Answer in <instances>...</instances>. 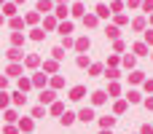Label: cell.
I'll return each mask as SVG.
<instances>
[{"mask_svg":"<svg viewBox=\"0 0 153 134\" xmlns=\"http://www.w3.org/2000/svg\"><path fill=\"white\" fill-rule=\"evenodd\" d=\"M110 11H108V5H97V16H108Z\"/></svg>","mask_w":153,"mask_h":134,"instance_id":"cell-34","label":"cell"},{"mask_svg":"<svg viewBox=\"0 0 153 134\" xmlns=\"http://www.w3.org/2000/svg\"><path fill=\"white\" fill-rule=\"evenodd\" d=\"M91 102H94V105H102V102H108V94H105V91H94V94H91Z\"/></svg>","mask_w":153,"mask_h":134,"instance_id":"cell-9","label":"cell"},{"mask_svg":"<svg viewBox=\"0 0 153 134\" xmlns=\"http://www.w3.org/2000/svg\"><path fill=\"white\" fill-rule=\"evenodd\" d=\"M43 35H46V32H43V30H32V40H40V38H43Z\"/></svg>","mask_w":153,"mask_h":134,"instance_id":"cell-38","label":"cell"},{"mask_svg":"<svg viewBox=\"0 0 153 134\" xmlns=\"http://www.w3.org/2000/svg\"><path fill=\"white\" fill-rule=\"evenodd\" d=\"M73 46H75V51H81V54H83V51H89V38H81V40H75Z\"/></svg>","mask_w":153,"mask_h":134,"instance_id":"cell-7","label":"cell"},{"mask_svg":"<svg viewBox=\"0 0 153 134\" xmlns=\"http://www.w3.org/2000/svg\"><path fill=\"white\" fill-rule=\"evenodd\" d=\"M11 43H13V48H16V46H22V43H24V35H19V32H13V38H11Z\"/></svg>","mask_w":153,"mask_h":134,"instance_id":"cell-20","label":"cell"},{"mask_svg":"<svg viewBox=\"0 0 153 134\" xmlns=\"http://www.w3.org/2000/svg\"><path fill=\"white\" fill-rule=\"evenodd\" d=\"M51 54H54V62H59V59H65V48H62V46H56V48H54Z\"/></svg>","mask_w":153,"mask_h":134,"instance_id":"cell-16","label":"cell"},{"mask_svg":"<svg viewBox=\"0 0 153 134\" xmlns=\"http://www.w3.org/2000/svg\"><path fill=\"white\" fill-rule=\"evenodd\" d=\"M59 121H62V126H73V121H75V115H73V113H67V110H65V113H62V115H59Z\"/></svg>","mask_w":153,"mask_h":134,"instance_id":"cell-10","label":"cell"},{"mask_svg":"<svg viewBox=\"0 0 153 134\" xmlns=\"http://www.w3.org/2000/svg\"><path fill=\"white\" fill-rule=\"evenodd\" d=\"M145 51H148V46H145V43H137V46H134V54H140V56H143Z\"/></svg>","mask_w":153,"mask_h":134,"instance_id":"cell-29","label":"cell"},{"mask_svg":"<svg viewBox=\"0 0 153 134\" xmlns=\"http://www.w3.org/2000/svg\"><path fill=\"white\" fill-rule=\"evenodd\" d=\"M48 8H51V3H48V0H40V3H38V11H43V13H48Z\"/></svg>","mask_w":153,"mask_h":134,"instance_id":"cell-25","label":"cell"},{"mask_svg":"<svg viewBox=\"0 0 153 134\" xmlns=\"http://www.w3.org/2000/svg\"><path fill=\"white\" fill-rule=\"evenodd\" d=\"M124 110H126V99H118V102H116V115H121Z\"/></svg>","mask_w":153,"mask_h":134,"instance_id":"cell-24","label":"cell"},{"mask_svg":"<svg viewBox=\"0 0 153 134\" xmlns=\"http://www.w3.org/2000/svg\"><path fill=\"white\" fill-rule=\"evenodd\" d=\"M145 27V19H134V30H143Z\"/></svg>","mask_w":153,"mask_h":134,"instance_id":"cell-42","label":"cell"},{"mask_svg":"<svg viewBox=\"0 0 153 134\" xmlns=\"http://www.w3.org/2000/svg\"><path fill=\"white\" fill-rule=\"evenodd\" d=\"M145 46H153V30L145 32Z\"/></svg>","mask_w":153,"mask_h":134,"instance_id":"cell-36","label":"cell"},{"mask_svg":"<svg viewBox=\"0 0 153 134\" xmlns=\"http://www.w3.org/2000/svg\"><path fill=\"white\" fill-rule=\"evenodd\" d=\"M145 107H148V110H153V97H148V99H145Z\"/></svg>","mask_w":153,"mask_h":134,"instance_id":"cell-50","label":"cell"},{"mask_svg":"<svg viewBox=\"0 0 153 134\" xmlns=\"http://www.w3.org/2000/svg\"><path fill=\"white\" fill-rule=\"evenodd\" d=\"M145 83V91H153V78H148V81H143Z\"/></svg>","mask_w":153,"mask_h":134,"instance_id":"cell-45","label":"cell"},{"mask_svg":"<svg viewBox=\"0 0 153 134\" xmlns=\"http://www.w3.org/2000/svg\"><path fill=\"white\" fill-rule=\"evenodd\" d=\"M83 21H86V27H94V24H97V16H86V13H83Z\"/></svg>","mask_w":153,"mask_h":134,"instance_id":"cell-28","label":"cell"},{"mask_svg":"<svg viewBox=\"0 0 153 134\" xmlns=\"http://www.w3.org/2000/svg\"><path fill=\"white\" fill-rule=\"evenodd\" d=\"M11 27H13V30H19V27H24V21H22V19H16V16H13V19H11Z\"/></svg>","mask_w":153,"mask_h":134,"instance_id":"cell-35","label":"cell"},{"mask_svg":"<svg viewBox=\"0 0 153 134\" xmlns=\"http://www.w3.org/2000/svg\"><path fill=\"white\" fill-rule=\"evenodd\" d=\"M32 126H35L32 118H22V121H19V129H22V132H32Z\"/></svg>","mask_w":153,"mask_h":134,"instance_id":"cell-11","label":"cell"},{"mask_svg":"<svg viewBox=\"0 0 153 134\" xmlns=\"http://www.w3.org/2000/svg\"><path fill=\"white\" fill-rule=\"evenodd\" d=\"M5 56H8L11 62H19V59H22V51H19V48H8V54H5Z\"/></svg>","mask_w":153,"mask_h":134,"instance_id":"cell-13","label":"cell"},{"mask_svg":"<svg viewBox=\"0 0 153 134\" xmlns=\"http://www.w3.org/2000/svg\"><path fill=\"white\" fill-rule=\"evenodd\" d=\"M51 113H54V115H62V113H65V105H62V102H54V105H51Z\"/></svg>","mask_w":153,"mask_h":134,"instance_id":"cell-18","label":"cell"},{"mask_svg":"<svg viewBox=\"0 0 153 134\" xmlns=\"http://www.w3.org/2000/svg\"><path fill=\"white\" fill-rule=\"evenodd\" d=\"M56 27H59V32H62V38L73 32V24H70V21H62V24H56Z\"/></svg>","mask_w":153,"mask_h":134,"instance_id":"cell-12","label":"cell"},{"mask_svg":"<svg viewBox=\"0 0 153 134\" xmlns=\"http://www.w3.org/2000/svg\"><path fill=\"white\" fill-rule=\"evenodd\" d=\"M140 134H153V126H151V124H148V126H143V129H140Z\"/></svg>","mask_w":153,"mask_h":134,"instance_id":"cell-46","label":"cell"},{"mask_svg":"<svg viewBox=\"0 0 153 134\" xmlns=\"http://www.w3.org/2000/svg\"><path fill=\"white\" fill-rule=\"evenodd\" d=\"M126 97H129V102H140V99H143V97H140V91H129Z\"/></svg>","mask_w":153,"mask_h":134,"instance_id":"cell-31","label":"cell"},{"mask_svg":"<svg viewBox=\"0 0 153 134\" xmlns=\"http://www.w3.org/2000/svg\"><path fill=\"white\" fill-rule=\"evenodd\" d=\"M8 75H13V78L19 75V78H22V64H19V62H11V64H8Z\"/></svg>","mask_w":153,"mask_h":134,"instance_id":"cell-8","label":"cell"},{"mask_svg":"<svg viewBox=\"0 0 153 134\" xmlns=\"http://www.w3.org/2000/svg\"><path fill=\"white\" fill-rule=\"evenodd\" d=\"M78 118H81L83 124H89V121H94V110H91V107H83V110L78 113Z\"/></svg>","mask_w":153,"mask_h":134,"instance_id":"cell-4","label":"cell"},{"mask_svg":"<svg viewBox=\"0 0 153 134\" xmlns=\"http://www.w3.org/2000/svg\"><path fill=\"white\" fill-rule=\"evenodd\" d=\"M143 8H145V11H153V0H145V3H143Z\"/></svg>","mask_w":153,"mask_h":134,"instance_id":"cell-47","label":"cell"},{"mask_svg":"<svg viewBox=\"0 0 153 134\" xmlns=\"http://www.w3.org/2000/svg\"><path fill=\"white\" fill-rule=\"evenodd\" d=\"M129 81H132V83H143L145 78H143V73H137V70H134V73L129 75Z\"/></svg>","mask_w":153,"mask_h":134,"instance_id":"cell-22","label":"cell"},{"mask_svg":"<svg viewBox=\"0 0 153 134\" xmlns=\"http://www.w3.org/2000/svg\"><path fill=\"white\" fill-rule=\"evenodd\" d=\"M24 64H27V67H38V64H40V59H38V56H27V59H24Z\"/></svg>","mask_w":153,"mask_h":134,"instance_id":"cell-21","label":"cell"},{"mask_svg":"<svg viewBox=\"0 0 153 134\" xmlns=\"http://www.w3.org/2000/svg\"><path fill=\"white\" fill-rule=\"evenodd\" d=\"M3 13H8V16H13V13H16V8H13V5H5V8H3Z\"/></svg>","mask_w":153,"mask_h":134,"instance_id":"cell-40","label":"cell"},{"mask_svg":"<svg viewBox=\"0 0 153 134\" xmlns=\"http://www.w3.org/2000/svg\"><path fill=\"white\" fill-rule=\"evenodd\" d=\"M3 107H8V94H5V91H0V110H3Z\"/></svg>","mask_w":153,"mask_h":134,"instance_id":"cell-32","label":"cell"},{"mask_svg":"<svg viewBox=\"0 0 153 134\" xmlns=\"http://www.w3.org/2000/svg\"><path fill=\"white\" fill-rule=\"evenodd\" d=\"M100 134H113V132H110V129H102V132H100Z\"/></svg>","mask_w":153,"mask_h":134,"instance_id":"cell-51","label":"cell"},{"mask_svg":"<svg viewBox=\"0 0 153 134\" xmlns=\"http://www.w3.org/2000/svg\"><path fill=\"white\" fill-rule=\"evenodd\" d=\"M100 126H102V129H113V126H116V115H105V118H100Z\"/></svg>","mask_w":153,"mask_h":134,"instance_id":"cell-6","label":"cell"},{"mask_svg":"<svg viewBox=\"0 0 153 134\" xmlns=\"http://www.w3.org/2000/svg\"><path fill=\"white\" fill-rule=\"evenodd\" d=\"M46 27H48V30H54V27H56V19H54V16H48V19H46Z\"/></svg>","mask_w":153,"mask_h":134,"instance_id":"cell-37","label":"cell"},{"mask_svg":"<svg viewBox=\"0 0 153 134\" xmlns=\"http://www.w3.org/2000/svg\"><path fill=\"white\" fill-rule=\"evenodd\" d=\"M11 102H13V105H22V107H24V105H27V97H24L22 91H13V94H11Z\"/></svg>","mask_w":153,"mask_h":134,"instance_id":"cell-5","label":"cell"},{"mask_svg":"<svg viewBox=\"0 0 153 134\" xmlns=\"http://www.w3.org/2000/svg\"><path fill=\"white\" fill-rule=\"evenodd\" d=\"M108 78H110V81H118V78H121V73H118V70H113V67H110V70H108Z\"/></svg>","mask_w":153,"mask_h":134,"instance_id":"cell-30","label":"cell"},{"mask_svg":"<svg viewBox=\"0 0 153 134\" xmlns=\"http://www.w3.org/2000/svg\"><path fill=\"white\" fill-rule=\"evenodd\" d=\"M67 13V5H56V16H65Z\"/></svg>","mask_w":153,"mask_h":134,"instance_id":"cell-41","label":"cell"},{"mask_svg":"<svg viewBox=\"0 0 153 134\" xmlns=\"http://www.w3.org/2000/svg\"><path fill=\"white\" fill-rule=\"evenodd\" d=\"M5 86H8V78H3V75H0V91H3Z\"/></svg>","mask_w":153,"mask_h":134,"instance_id":"cell-48","label":"cell"},{"mask_svg":"<svg viewBox=\"0 0 153 134\" xmlns=\"http://www.w3.org/2000/svg\"><path fill=\"white\" fill-rule=\"evenodd\" d=\"M3 118H5L8 124H13V121H16V110H5V115H3Z\"/></svg>","mask_w":153,"mask_h":134,"instance_id":"cell-27","label":"cell"},{"mask_svg":"<svg viewBox=\"0 0 153 134\" xmlns=\"http://www.w3.org/2000/svg\"><path fill=\"white\" fill-rule=\"evenodd\" d=\"M56 67H59V64H56L54 59H48V62H43V70H46V73H56Z\"/></svg>","mask_w":153,"mask_h":134,"instance_id":"cell-15","label":"cell"},{"mask_svg":"<svg viewBox=\"0 0 153 134\" xmlns=\"http://www.w3.org/2000/svg\"><path fill=\"white\" fill-rule=\"evenodd\" d=\"M56 102V94L48 89V91H40V105H54Z\"/></svg>","mask_w":153,"mask_h":134,"instance_id":"cell-1","label":"cell"},{"mask_svg":"<svg viewBox=\"0 0 153 134\" xmlns=\"http://www.w3.org/2000/svg\"><path fill=\"white\" fill-rule=\"evenodd\" d=\"M43 115H46V107H43V105L32 107V118H43Z\"/></svg>","mask_w":153,"mask_h":134,"instance_id":"cell-19","label":"cell"},{"mask_svg":"<svg viewBox=\"0 0 153 134\" xmlns=\"http://www.w3.org/2000/svg\"><path fill=\"white\" fill-rule=\"evenodd\" d=\"M27 89H32V81H30V78H19V91L24 94Z\"/></svg>","mask_w":153,"mask_h":134,"instance_id":"cell-14","label":"cell"},{"mask_svg":"<svg viewBox=\"0 0 153 134\" xmlns=\"http://www.w3.org/2000/svg\"><path fill=\"white\" fill-rule=\"evenodd\" d=\"M5 134H16V126H11V124H8V126H5Z\"/></svg>","mask_w":153,"mask_h":134,"instance_id":"cell-49","label":"cell"},{"mask_svg":"<svg viewBox=\"0 0 153 134\" xmlns=\"http://www.w3.org/2000/svg\"><path fill=\"white\" fill-rule=\"evenodd\" d=\"M102 73V64H91V75H100Z\"/></svg>","mask_w":153,"mask_h":134,"instance_id":"cell-44","label":"cell"},{"mask_svg":"<svg viewBox=\"0 0 153 134\" xmlns=\"http://www.w3.org/2000/svg\"><path fill=\"white\" fill-rule=\"evenodd\" d=\"M124 64H126V67L132 70V67H134V56H124Z\"/></svg>","mask_w":153,"mask_h":134,"instance_id":"cell-39","label":"cell"},{"mask_svg":"<svg viewBox=\"0 0 153 134\" xmlns=\"http://www.w3.org/2000/svg\"><path fill=\"white\" fill-rule=\"evenodd\" d=\"M73 13H75V16H83V5L75 3V5H73Z\"/></svg>","mask_w":153,"mask_h":134,"instance_id":"cell-33","label":"cell"},{"mask_svg":"<svg viewBox=\"0 0 153 134\" xmlns=\"http://www.w3.org/2000/svg\"><path fill=\"white\" fill-rule=\"evenodd\" d=\"M51 86H54V89H62V86H65V78H62V75H54V78H51Z\"/></svg>","mask_w":153,"mask_h":134,"instance_id":"cell-17","label":"cell"},{"mask_svg":"<svg viewBox=\"0 0 153 134\" xmlns=\"http://www.w3.org/2000/svg\"><path fill=\"white\" fill-rule=\"evenodd\" d=\"M30 81H32V86H38V89H43V86H46V81H48V78H46V75H43V73H35V75H32V78H30Z\"/></svg>","mask_w":153,"mask_h":134,"instance_id":"cell-3","label":"cell"},{"mask_svg":"<svg viewBox=\"0 0 153 134\" xmlns=\"http://www.w3.org/2000/svg\"><path fill=\"white\" fill-rule=\"evenodd\" d=\"M83 94H86V86H75V89H70V99H73V102L83 99Z\"/></svg>","mask_w":153,"mask_h":134,"instance_id":"cell-2","label":"cell"},{"mask_svg":"<svg viewBox=\"0 0 153 134\" xmlns=\"http://www.w3.org/2000/svg\"><path fill=\"white\" fill-rule=\"evenodd\" d=\"M75 62H78V67H86V64H89V56H86V54H78Z\"/></svg>","mask_w":153,"mask_h":134,"instance_id":"cell-26","label":"cell"},{"mask_svg":"<svg viewBox=\"0 0 153 134\" xmlns=\"http://www.w3.org/2000/svg\"><path fill=\"white\" fill-rule=\"evenodd\" d=\"M105 32H108V35H110V38H118V30H116V27H108V30H105Z\"/></svg>","mask_w":153,"mask_h":134,"instance_id":"cell-43","label":"cell"},{"mask_svg":"<svg viewBox=\"0 0 153 134\" xmlns=\"http://www.w3.org/2000/svg\"><path fill=\"white\" fill-rule=\"evenodd\" d=\"M108 94H110V97H118V94H121V86H118V83H110Z\"/></svg>","mask_w":153,"mask_h":134,"instance_id":"cell-23","label":"cell"}]
</instances>
